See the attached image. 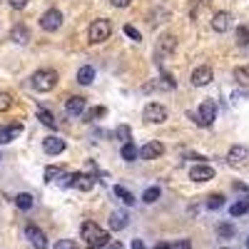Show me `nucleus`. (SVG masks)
<instances>
[{
  "mask_svg": "<svg viewBox=\"0 0 249 249\" xmlns=\"http://www.w3.org/2000/svg\"><path fill=\"white\" fill-rule=\"evenodd\" d=\"M80 234H82V239H85V244L90 247V249H102V247H107L110 242H112V237L102 230L100 224H95V222H82V227H80Z\"/></svg>",
  "mask_w": 249,
  "mask_h": 249,
  "instance_id": "f257e3e1",
  "label": "nucleus"
},
{
  "mask_svg": "<svg viewBox=\"0 0 249 249\" xmlns=\"http://www.w3.org/2000/svg\"><path fill=\"white\" fill-rule=\"evenodd\" d=\"M57 85V72L55 70H37L30 77V88L35 92H50Z\"/></svg>",
  "mask_w": 249,
  "mask_h": 249,
  "instance_id": "f03ea898",
  "label": "nucleus"
},
{
  "mask_svg": "<svg viewBox=\"0 0 249 249\" xmlns=\"http://www.w3.org/2000/svg\"><path fill=\"white\" fill-rule=\"evenodd\" d=\"M110 35H112V23H110L107 18L92 20V25H90V30H88V37H90L92 45L105 43V40H110Z\"/></svg>",
  "mask_w": 249,
  "mask_h": 249,
  "instance_id": "7ed1b4c3",
  "label": "nucleus"
},
{
  "mask_svg": "<svg viewBox=\"0 0 249 249\" xmlns=\"http://www.w3.org/2000/svg\"><path fill=\"white\" fill-rule=\"evenodd\" d=\"M62 20H65L62 13L57 8H50V10H45L43 15H40V28H43L45 33H55V30H60Z\"/></svg>",
  "mask_w": 249,
  "mask_h": 249,
  "instance_id": "20e7f679",
  "label": "nucleus"
},
{
  "mask_svg": "<svg viewBox=\"0 0 249 249\" xmlns=\"http://www.w3.org/2000/svg\"><path fill=\"white\" fill-rule=\"evenodd\" d=\"M197 115H199V127H210V124L217 120V105H214V100H202Z\"/></svg>",
  "mask_w": 249,
  "mask_h": 249,
  "instance_id": "39448f33",
  "label": "nucleus"
},
{
  "mask_svg": "<svg viewBox=\"0 0 249 249\" xmlns=\"http://www.w3.org/2000/svg\"><path fill=\"white\" fill-rule=\"evenodd\" d=\"M142 117L147 122H152V124H162L164 120H167V110H164V105H160V102H150V105H144Z\"/></svg>",
  "mask_w": 249,
  "mask_h": 249,
  "instance_id": "423d86ee",
  "label": "nucleus"
},
{
  "mask_svg": "<svg viewBox=\"0 0 249 249\" xmlns=\"http://www.w3.org/2000/svg\"><path fill=\"white\" fill-rule=\"evenodd\" d=\"M247 157H249V150L244 144H232L230 152H227V164H230V167H244Z\"/></svg>",
  "mask_w": 249,
  "mask_h": 249,
  "instance_id": "0eeeda50",
  "label": "nucleus"
},
{
  "mask_svg": "<svg viewBox=\"0 0 249 249\" xmlns=\"http://www.w3.org/2000/svg\"><path fill=\"white\" fill-rule=\"evenodd\" d=\"M25 239H30V244H33L35 249H48V237H45V232L40 230V227H35V224H28V227H25Z\"/></svg>",
  "mask_w": 249,
  "mask_h": 249,
  "instance_id": "6e6552de",
  "label": "nucleus"
},
{
  "mask_svg": "<svg viewBox=\"0 0 249 249\" xmlns=\"http://www.w3.org/2000/svg\"><path fill=\"white\" fill-rule=\"evenodd\" d=\"M162 155H164V144L160 140H150V142H144L140 147V157L142 160H157Z\"/></svg>",
  "mask_w": 249,
  "mask_h": 249,
  "instance_id": "1a4fd4ad",
  "label": "nucleus"
},
{
  "mask_svg": "<svg viewBox=\"0 0 249 249\" xmlns=\"http://www.w3.org/2000/svg\"><path fill=\"white\" fill-rule=\"evenodd\" d=\"M212 77H214V72H212V68L210 65H199V68H195L192 70V85L195 88H204V85H210L212 82Z\"/></svg>",
  "mask_w": 249,
  "mask_h": 249,
  "instance_id": "9d476101",
  "label": "nucleus"
},
{
  "mask_svg": "<svg viewBox=\"0 0 249 249\" xmlns=\"http://www.w3.org/2000/svg\"><path fill=\"white\" fill-rule=\"evenodd\" d=\"M232 25H234V15L227 13V10H219V13L212 18V30H214V33H227Z\"/></svg>",
  "mask_w": 249,
  "mask_h": 249,
  "instance_id": "9b49d317",
  "label": "nucleus"
},
{
  "mask_svg": "<svg viewBox=\"0 0 249 249\" xmlns=\"http://www.w3.org/2000/svg\"><path fill=\"white\" fill-rule=\"evenodd\" d=\"M190 179L192 182H210V179H214V167L212 164H195V167L190 170Z\"/></svg>",
  "mask_w": 249,
  "mask_h": 249,
  "instance_id": "f8f14e48",
  "label": "nucleus"
},
{
  "mask_svg": "<svg viewBox=\"0 0 249 249\" xmlns=\"http://www.w3.org/2000/svg\"><path fill=\"white\" fill-rule=\"evenodd\" d=\"M85 107H88V102L85 97H80V95H72L65 100V112L70 117H77V115H85Z\"/></svg>",
  "mask_w": 249,
  "mask_h": 249,
  "instance_id": "ddd939ff",
  "label": "nucleus"
},
{
  "mask_svg": "<svg viewBox=\"0 0 249 249\" xmlns=\"http://www.w3.org/2000/svg\"><path fill=\"white\" fill-rule=\"evenodd\" d=\"M43 150H45V155H60V152H65V140L62 137H57V135H50V137H45L43 140Z\"/></svg>",
  "mask_w": 249,
  "mask_h": 249,
  "instance_id": "4468645a",
  "label": "nucleus"
},
{
  "mask_svg": "<svg viewBox=\"0 0 249 249\" xmlns=\"http://www.w3.org/2000/svg\"><path fill=\"white\" fill-rule=\"evenodd\" d=\"M72 187H75V190H80V192H90L92 187H95V177L92 175H85V172H75Z\"/></svg>",
  "mask_w": 249,
  "mask_h": 249,
  "instance_id": "2eb2a0df",
  "label": "nucleus"
},
{
  "mask_svg": "<svg viewBox=\"0 0 249 249\" xmlns=\"http://www.w3.org/2000/svg\"><path fill=\"white\" fill-rule=\"evenodd\" d=\"M127 224H130V214H127V212L117 210V212H112V214H110V230H112V232L124 230Z\"/></svg>",
  "mask_w": 249,
  "mask_h": 249,
  "instance_id": "dca6fc26",
  "label": "nucleus"
},
{
  "mask_svg": "<svg viewBox=\"0 0 249 249\" xmlns=\"http://www.w3.org/2000/svg\"><path fill=\"white\" fill-rule=\"evenodd\" d=\"M10 40H13V43H18V45H28L30 43V30L25 25H15L10 30Z\"/></svg>",
  "mask_w": 249,
  "mask_h": 249,
  "instance_id": "f3484780",
  "label": "nucleus"
},
{
  "mask_svg": "<svg viewBox=\"0 0 249 249\" xmlns=\"http://www.w3.org/2000/svg\"><path fill=\"white\" fill-rule=\"evenodd\" d=\"M20 132H23V124H10V127H0V144L13 142Z\"/></svg>",
  "mask_w": 249,
  "mask_h": 249,
  "instance_id": "a211bd4d",
  "label": "nucleus"
},
{
  "mask_svg": "<svg viewBox=\"0 0 249 249\" xmlns=\"http://www.w3.org/2000/svg\"><path fill=\"white\" fill-rule=\"evenodd\" d=\"M92 80H95V68L92 65H82L77 70V82L80 85H92Z\"/></svg>",
  "mask_w": 249,
  "mask_h": 249,
  "instance_id": "6ab92c4d",
  "label": "nucleus"
},
{
  "mask_svg": "<svg viewBox=\"0 0 249 249\" xmlns=\"http://www.w3.org/2000/svg\"><path fill=\"white\" fill-rule=\"evenodd\" d=\"M175 48H177V37H175V35H164V37H160V45H157L160 53L170 55V53H175Z\"/></svg>",
  "mask_w": 249,
  "mask_h": 249,
  "instance_id": "aec40b11",
  "label": "nucleus"
},
{
  "mask_svg": "<svg viewBox=\"0 0 249 249\" xmlns=\"http://www.w3.org/2000/svg\"><path fill=\"white\" fill-rule=\"evenodd\" d=\"M120 155H122V160H124V162H135V160L140 157V150L135 147V144H132V140H130V142H124V144H122Z\"/></svg>",
  "mask_w": 249,
  "mask_h": 249,
  "instance_id": "412c9836",
  "label": "nucleus"
},
{
  "mask_svg": "<svg viewBox=\"0 0 249 249\" xmlns=\"http://www.w3.org/2000/svg\"><path fill=\"white\" fill-rule=\"evenodd\" d=\"M234 80L239 88H249V65H239L234 68Z\"/></svg>",
  "mask_w": 249,
  "mask_h": 249,
  "instance_id": "4be33fe9",
  "label": "nucleus"
},
{
  "mask_svg": "<svg viewBox=\"0 0 249 249\" xmlns=\"http://www.w3.org/2000/svg\"><path fill=\"white\" fill-rule=\"evenodd\" d=\"M37 120L43 122L45 127H50V130H57V120L53 117V112H50V110H43V107H40V110H37Z\"/></svg>",
  "mask_w": 249,
  "mask_h": 249,
  "instance_id": "5701e85b",
  "label": "nucleus"
},
{
  "mask_svg": "<svg viewBox=\"0 0 249 249\" xmlns=\"http://www.w3.org/2000/svg\"><path fill=\"white\" fill-rule=\"evenodd\" d=\"M115 195H117V197H120V199H122L124 204H127V207H132V204L137 202V199H135V195H132L130 190H124L122 184H117V187H115Z\"/></svg>",
  "mask_w": 249,
  "mask_h": 249,
  "instance_id": "b1692460",
  "label": "nucleus"
},
{
  "mask_svg": "<svg viewBox=\"0 0 249 249\" xmlns=\"http://www.w3.org/2000/svg\"><path fill=\"white\" fill-rule=\"evenodd\" d=\"M217 234H219L222 239H232V237L237 234V230H234V224H230V222H222V224L217 227Z\"/></svg>",
  "mask_w": 249,
  "mask_h": 249,
  "instance_id": "393cba45",
  "label": "nucleus"
},
{
  "mask_svg": "<svg viewBox=\"0 0 249 249\" xmlns=\"http://www.w3.org/2000/svg\"><path fill=\"white\" fill-rule=\"evenodd\" d=\"M249 212V202L247 199H239V202H234L232 207H230V214L232 217H242V214H247Z\"/></svg>",
  "mask_w": 249,
  "mask_h": 249,
  "instance_id": "a878e982",
  "label": "nucleus"
},
{
  "mask_svg": "<svg viewBox=\"0 0 249 249\" xmlns=\"http://www.w3.org/2000/svg\"><path fill=\"white\" fill-rule=\"evenodd\" d=\"M160 195H162V190L155 184V187H147V190H144L142 199H144V204H152V202H157V199H160Z\"/></svg>",
  "mask_w": 249,
  "mask_h": 249,
  "instance_id": "bb28decb",
  "label": "nucleus"
},
{
  "mask_svg": "<svg viewBox=\"0 0 249 249\" xmlns=\"http://www.w3.org/2000/svg\"><path fill=\"white\" fill-rule=\"evenodd\" d=\"M15 204L20 207V210H30V207H33V195H28V192H20V195L15 197Z\"/></svg>",
  "mask_w": 249,
  "mask_h": 249,
  "instance_id": "cd10ccee",
  "label": "nucleus"
},
{
  "mask_svg": "<svg viewBox=\"0 0 249 249\" xmlns=\"http://www.w3.org/2000/svg\"><path fill=\"white\" fill-rule=\"evenodd\" d=\"M130 135H132V130L127 127V124H120V127L115 130V137H117L122 144H124V142H130Z\"/></svg>",
  "mask_w": 249,
  "mask_h": 249,
  "instance_id": "c85d7f7f",
  "label": "nucleus"
},
{
  "mask_svg": "<svg viewBox=\"0 0 249 249\" xmlns=\"http://www.w3.org/2000/svg\"><path fill=\"white\" fill-rule=\"evenodd\" d=\"M219 207H224V197L222 195H210L207 197V210H219Z\"/></svg>",
  "mask_w": 249,
  "mask_h": 249,
  "instance_id": "c756f323",
  "label": "nucleus"
},
{
  "mask_svg": "<svg viewBox=\"0 0 249 249\" xmlns=\"http://www.w3.org/2000/svg\"><path fill=\"white\" fill-rule=\"evenodd\" d=\"M105 115H107V110H105V107H92V110H88V112H85V120H88V122H95V120L105 117Z\"/></svg>",
  "mask_w": 249,
  "mask_h": 249,
  "instance_id": "7c9ffc66",
  "label": "nucleus"
},
{
  "mask_svg": "<svg viewBox=\"0 0 249 249\" xmlns=\"http://www.w3.org/2000/svg\"><path fill=\"white\" fill-rule=\"evenodd\" d=\"M60 175H62V167H55V164L45 167V182H55V179H60Z\"/></svg>",
  "mask_w": 249,
  "mask_h": 249,
  "instance_id": "2f4dec72",
  "label": "nucleus"
},
{
  "mask_svg": "<svg viewBox=\"0 0 249 249\" xmlns=\"http://www.w3.org/2000/svg\"><path fill=\"white\" fill-rule=\"evenodd\" d=\"M237 43L239 45H249V25H239L237 28Z\"/></svg>",
  "mask_w": 249,
  "mask_h": 249,
  "instance_id": "473e14b6",
  "label": "nucleus"
},
{
  "mask_svg": "<svg viewBox=\"0 0 249 249\" xmlns=\"http://www.w3.org/2000/svg\"><path fill=\"white\" fill-rule=\"evenodd\" d=\"M57 182H60V187H72V182H75V175H72V172H62Z\"/></svg>",
  "mask_w": 249,
  "mask_h": 249,
  "instance_id": "72a5a7b5",
  "label": "nucleus"
},
{
  "mask_svg": "<svg viewBox=\"0 0 249 249\" xmlns=\"http://www.w3.org/2000/svg\"><path fill=\"white\" fill-rule=\"evenodd\" d=\"M10 105H13V97L8 92H0V112H5Z\"/></svg>",
  "mask_w": 249,
  "mask_h": 249,
  "instance_id": "f704fd0d",
  "label": "nucleus"
},
{
  "mask_svg": "<svg viewBox=\"0 0 249 249\" xmlns=\"http://www.w3.org/2000/svg\"><path fill=\"white\" fill-rule=\"evenodd\" d=\"M210 3H212V0H192V3H190V15L197 18V8L199 5H210Z\"/></svg>",
  "mask_w": 249,
  "mask_h": 249,
  "instance_id": "c9c22d12",
  "label": "nucleus"
},
{
  "mask_svg": "<svg viewBox=\"0 0 249 249\" xmlns=\"http://www.w3.org/2000/svg\"><path fill=\"white\" fill-rule=\"evenodd\" d=\"M53 249H80V247H77L72 239H60V242H57Z\"/></svg>",
  "mask_w": 249,
  "mask_h": 249,
  "instance_id": "e433bc0d",
  "label": "nucleus"
},
{
  "mask_svg": "<svg viewBox=\"0 0 249 249\" xmlns=\"http://www.w3.org/2000/svg\"><path fill=\"white\" fill-rule=\"evenodd\" d=\"M170 249H192V242L190 239H177L170 244Z\"/></svg>",
  "mask_w": 249,
  "mask_h": 249,
  "instance_id": "4c0bfd02",
  "label": "nucleus"
},
{
  "mask_svg": "<svg viewBox=\"0 0 249 249\" xmlns=\"http://www.w3.org/2000/svg\"><path fill=\"white\" fill-rule=\"evenodd\" d=\"M124 35H130L132 40H137V43H140V40H142V35H140V33H137V30H135L132 25H124Z\"/></svg>",
  "mask_w": 249,
  "mask_h": 249,
  "instance_id": "58836bf2",
  "label": "nucleus"
},
{
  "mask_svg": "<svg viewBox=\"0 0 249 249\" xmlns=\"http://www.w3.org/2000/svg\"><path fill=\"white\" fill-rule=\"evenodd\" d=\"M8 3H10V8H13V10H23V8L30 3V0H8Z\"/></svg>",
  "mask_w": 249,
  "mask_h": 249,
  "instance_id": "ea45409f",
  "label": "nucleus"
},
{
  "mask_svg": "<svg viewBox=\"0 0 249 249\" xmlns=\"http://www.w3.org/2000/svg\"><path fill=\"white\" fill-rule=\"evenodd\" d=\"M112 8H130L132 5V0H110Z\"/></svg>",
  "mask_w": 249,
  "mask_h": 249,
  "instance_id": "a19ab883",
  "label": "nucleus"
},
{
  "mask_svg": "<svg viewBox=\"0 0 249 249\" xmlns=\"http://www.w3.org/2000/svg\"><path fill=\"white\" fill-rule=\"evenodd\" d=\"M102 249H124V244H122V242H115V239H112V242H110L107 247H102Z\"/></svg>",
  "mask_w": 249,
  "mask_h": 249,
  "instance_id": "79ce46f5",
  "label": "nucleus"
},
{
  "mask_svg": "<svg viewBox=\"0 0 249 249\" xmlns=\"http://www.w3.org/2000/svg\"><path fill=\"white\" fill-rule=\"evenodd\" d=\"M132 249H147V244H144L142 239H132Z\"/></svg>",
  "mask_w": 249,
  "mask_h": 249,
  "instance_id": "37998d69",
  "label": "nucleus"
},
{
  "mask_svg": "<svg viewBox=\"0 0 249 249\" xmlns=\"http://www.w3.org/2000/svg\"><path fill=\"white\" fill-rule=\"evenodd\" d=\"M234 190H237V192H244V195H249V190H247V187H244L242 182H234Z\"/></svg>",
  "mask_w": 249,
  "mask_h": 249,
  "instance_id": "c03bdc74",
  "label": "nucleus"
},
{
  "mask_svg": "<svg viewBox=\"0 0 249 249\" xmlns=\"http://www.w3.org/2000/svg\"><path fill=\"white\" fill-rule=\"evenodd\" d=\"M155 249H170V244H164V242H157V244H155Z\"/></svg>",
  "mask_w": 249,
  "mask_h": 249,
  "instance_id": "a18cd8bd",
  "label": "nucleus"
},
{
  "mask_svg": "<svg viewBox=\"0 0 249 249\" xmlns=\"http://www.w3.org/2000/svg\"><path fill=\"white\" fill-rule=\"evenodd\" d=\"M244 244H247V249H249V237H247V239H244Z\"/></svg>",
  "mask_w": 249,
  "mask_h": 249,
  "instance_id": "49530a36",
  "label": "nucleus"
},
{
  "mask_svg": "<svg viewBox=\"0 0 249 249\" xmlns=\"http://www.w3.org/2000/svg\"><path fill=\"white\" fill-rule=\"evenodd\" d=\"M222 249H230V247H222Z\"/></svg>",
  "mask_w": 249,
  "mask_h": 249,
  "instance_id": "de8ad7c7",
  "label": "nucleus"
}]
</instances>
